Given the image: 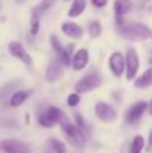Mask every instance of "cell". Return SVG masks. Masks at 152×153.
<instances>
[{"label": "cell", "instance_id": "obj_1", "mask_svg": "<svg viewBox=\"0 0 152 153\" xmlns=\"http://www.w3.org/2000/svg\"><path fill=\"white\" fill-rule=\"evenodd\" d=\"M119 34L131 42H143L152 37V30L142 22H122L118 24Z\"/></svg>", "mask_w": 152, "mask_h": 153}, {"label": "cell", "instance_id": "obj_2", "mask_svg": "<svg viewBox=\"0 0 152 153\" xmlns=\"http://www.w3.org/2000/svg\"><path fill=\"white\" fill-rule=\"evenodd\" d=\"M61 128H63V132L66 134L67 140L70 141L72 146L78 147V149H82L85 146V134H84V129H81L78 125L72 123L69 119H64L61 123Z\"/></svg>", "mask_w": 152, "mask_h": 153}, {"label": "cell", "instance_id": "obj_3", "mask_svg": "<svg viewBox=\"0 0 152 153\" xmlns=\"http://www.w3.org/2000/svg\"><path fill=\"white\" fill-rule=\"evenodd\" d=\"M101 85V76L97 71H91V73H87L85 76H82L73 86L75 92L78 94H87V92H91L94 89H97Z\"/></svg>", "mask_w": 152, "mask_h": 153}, {"label": "cell", "instance_id": "obj_4", "mask_svg": "<svg viewBox=\"0 0 152 153\" xmlns=\"http://www.w3.org/2000/svg\"><path fill=\"white\" fill-rule=\"evenodd\" d=\"M139 68H140L139 53L133 46H128L127 52H125V77H127V80H134Z\"/></svg>", "mask_w": 152, "mask_h": 153}, {"label": "cell", "instance_id": "obj_5", "mask_svg": "<svg viewBox=\"0 0 152 153\" xmlns=\"http://www.w3.org/2000/svg\"><path fill=\"white\" fill-rule=\"evenodd\" d=\"M94 113H96L97 119H100L101 122H113L116 119V116H118L116 114V110L110 104H107V102H104V101L96 102Z\"/></svg>", "mask_w": 152, "mask_h": 153}, {"label": "cell", "instance_id": "obj_6", "mask_svg": "<svg viewBox=\"0 0 152 153\" xmlns=\"http://www.w3.org/2000/svg\"><path fill=\"white\" fill-rule=\"evenodd\" d=\"M109 68L115 77H121L125 73V56L121 52H112L109 56Z\"/></svg>", "mask_w": 152, "mask_h": 153}, {"label": "cell", "instance_id": "obj_7", "mask_svg": "<svg viewBox=\"0 0 152 153\" xmlns=\"http://www.w3.org/2000/svg\"><path fill=\"white\" fill-rule=\"evenodd\" d=\"M148 104L146 101H137L134 102L133 105H130V108L125 111V120L128 123H136L142 119L143 113L148 110Z\"/></svg>", "mask_w": 152, "mask_h": 153}, {"label": "cell", "instance_id": "obj_8", "mask_svg": "<svg viewBox=\"0 0 152 153\" xmlns=\"http://www.w3.org/2000/svg\"><path fill=\"white\" fill-rule=\"evenodd\" d=\"M0 149L6 153H30V147L25 143L19 140H13V138L3 140L0 143Z\"/></svg>", "mask_w": 152, "mask_h": 153}, {"label": "cell", "instance_id": "obj_9", "mask_svg": "<svg viewBox=\"0 0 152 153\" xmlns=\"http://www.w3.org/2000/svg\"><path fill=\"white\" fill-rule=\"evenodd\" d=\"M7 49L10 52V55L12 56H15L16 59H19L21 62H24V64H27V65H30L31 62H33V58L30 56V53L24 49V46L19 43V42H10L9 45H7Z\"/></svg>", "mask_w": 152, "mask_h": 153}, {"label": "cell", "instance_id": "obj_10", "mask_svg": "<svg viewBox=\"0 0 152 153\" xmlns=\"http://www.w3.org/2000/svg\"><path fill=\"white\" fill-rule=\"evenodd\" d=\"M88 61H90V52H88V49H85V48L78 49L73 53V58H72V68L75 71H81V70H84L88 65Z\"/></svg>", "mask_w": 152, "mask_h": 153}, {"label": "cell", "instance_id": "obj_11", "mask_svg": "<svg viewBox=\"0 0 152 153\" xmlns=\"http://www.w3.org/2000/svg\"><path fill=\"white\" fill-rule=\"evenodd\" d=\"M63 62L60 59H52L46 68V73H45V79L49 82V83H54L57 82L61 76H63Z\"/></svg>", "mask_w": 152, "mask_h": 153}, {"label": "cell", "instance_id": "obj_12", "mask_svg": "<svg viewBox=\"0 0 152 153\" xmlns=\"http://www.w3.org/2000/svg\"><path fill=\"white\" fill-rule=\"evenodd\" d=\"M61 31H63L67 37H70V39H81V37L84 36V28H82L79 24L73 22V21L63 22Z\"/></svg>", "mask_w": 152, "mask_h": 153}, {"label": "cell", "instance_id": "obj_13", "mask_svg": "<svg viewBox=\"0 0 152 153\" xmlns=\"http://www.w3.org/2000/svg\"><path fill=\"white\" fill-rule=\"evenodd\" d=\"M133 9V1L131 0H115L113 1V10L116 18H122Z\"/></svg>", "mask_w": 152, "mask_h": 153}, {"label": "cell", "instance_id": "obj_14", "mask_svg": "<svg viewBox=\"0 0 152 153\" xmlns=\"http://www.w3.org/2000/svg\"><path fill=\"white\" fill-rule=\"evenodd\" d=\"M31 89H19V91H15L13 94H12V97H10V105L12 107H19V105H22L24 102L27 101V98L31 95Z\"/></svg>", "mask_w": 152, "mask_h": 153}, {"label": "cell", "instance_id": "obj_15", "mask_svg": "<svg viewBox=\"0 0 152 153\" xmlns=\"http://www.w3.org/2000/svg\"><path fill=\"white\" fill-rule=\"evenodd\" d=\"M134 86L139 88V89H146V88L152 86V67H149L146 71H143L142 76L136 77Z\"/></svg>", "mask_w": 152, "mask_h": 153}, {"label": "cell", "instance_id": "obj_16", "mask_svg": "<svg viewBox=\"0 0 152 153\" xmlns=\"http://www.w3.org/2000/svg\"><path fill=\"white\" fill-rule=\"evenodd\" d=\"M85 9H87V0H73L67 15L70 18H78L85 12Z\"/></svg>", "mask_w": 152, "mask_h": 153}, {"label": "cell", "instance_id": "obj_17", "mask_svg": "<svg viewBox=\"0 0 152 153\" xmlns=\"http://www.w3.org/2000/svg\"><path fill=\"white\" fill-rule=\"evenodd\" d=\"M145 144H146V140L143 138V135H140V134L134 135L131 140L128 153H142V150L145 149Z\"/></svg>", "mask_w": 152, "mask_h": 153}, {"label": "cell", "instance_id": "obj_18", "mask_svg": "<svg viewBox=\"0 0 152 153\" xmlns=\"http://www.w3.org/2000/svg\"><path fill=\"white\" fill-rule=\"evenodd\" d=\"M39 28H40V13L37 10H33L30 18V34L36 36L39 33Z\"/></svg>", "mask_w": 152, "mask_h": 153}, {"label": "cell", "instance_id": "obj_19", "mask_svg": "<svg viewBox=\"0 0 152 153\" xmlns=\"http://www.w3.org/2000/svg\"><path fill=\"white\" fill-rule=\"evenodd\" d=\"M39 123L42 125V126H45V128H52L54 125H57V120L52 117V114H51L49 111H48V108L43 111V113H40L39 114Z\"/></svg>", "mask_w": 152, "mask_h": 153}, {"label": "cell", "instance_id": "obj_20", "mask_svg": "<svg viewBox=\"0 0 152 153\" xmlns=\"http://www.w3.org/2000/svg\"><path fill=\"white\" fill-rule=\"evenodd\" d=\"M49 43H51V46H52V49H54L55 53H57L58 59H61V58H63V55H64V52H66V48L61 45L60 39H58L55 34H52V36L49 37Z\"/></svg>", "mask_w": 152, "mask_h": 153}, {"label": "cell", "instance_id": "obj_21", "mask_svg": "<svg viewBox=\"0 0 152 153\" xmlns=\"http://www.w3.org/2000/svg\"><path fill=\"white\" fill-rule=\"evenodd\" d=\"M49 146L52 149L54 153H67V149H66V144L57 138H51L49 140Z\"/></svg>", "mask_w": 152, "mask_h": 153}, {"label": "cell", "instance_id": "obj_22", "mask_svg": "<svg viewBox=\"0 0 152 153\" xmlns=\"http://www.w3.org/2000/svg\"><path fill=\"white\" fill-rule=\"evenodd\" d=\"M88 33L90 36L94 39V37H99L101 34V24L99 21H91L90 25H88Z\"/></svg>", "mask_w": 152, "mask_h": 153}, {"label": "cell", "instance_id": "obj_23", "mask_svg": "<svg viewBox=\"0 0 152 153\" xmlns=\"http://www.w3.org/2000/svg\"><path fill=\"white\" fill-rule=\"evenodd\" d=\"M55 1H57V0H42V1L39 3V6H37L34 10H37L39 13H42V12H46V10H49L51 7L55 4Z\"/></svg>", "mask_w": 152, "mask_h": 153}, {"label": "cell", "instance_id": "obj_24", "mask_svg": "<svg viewBox=\"0 0 152 153\" xmlns=\"http://www.w3.org/2000/svg\"><path fill=\"white\" fill-rule=\"evenodd\" d=\"M79 102H81V94H78V92H73L67 97V105L69 107H76Z\"/></svg>", "mask_w": 152, "mask_h": 153}, {"label": "cell", "instance_id": "obj_25", "mask_svg": "<svg viewBox=\"0 0 152 153\" xmlns=\"http://www.w3.org/2000/svg\"><path fill=\"white\" fill-rule=\"evenodd\" d=\"M75 120H76V125H78L81 129H87V123H85V120L82 119V116H81L79 113H75Z\"/></svg>", "mask_w": 152, "mask_h": 153}, {"label": "cell", "instance_id": "obj_26", "mask_svg": "<svg viewBox=\"0 0 152 153\" xmlns=\"http://www.w3.org/2000/svg\"><path fill=\"white\" fill-rule=\"evenodd\" d=\"M91 4L94 7H97V9H101V7H104L107 4V0H91Z\"/></svg>", "mask_w": 152, "mask_h": 153}, {"label": "cell", "instance_id": "obj_27", "mask_svg": "<svg viewBox=\"0 0 152 153\" xmlns=\"http://www.w3.org/2000/svg\"><path fill=\"white\" fill-rule=\"evenodd\" d=\"M146 150L149 153H152V129L149 132V137H148V144H146Z\"/></svg>", "mask_w": 152, "mask_h": 153}, {"label": "cell", "instance_id": "obj_28", "mask_svg": "<svg viewBox=\"0 0 152 153\" xmlns=\"http://www.w3.org/2000/svg\"><path fill=\"white\" fill-rule=\"evenodd\" d=\"M148 111H149V113L152 114V100H151V102L148 104Z\"/></svg>", "mask_w": 152, "mask_h": 153}, {"label": "cell", "instance_id": "obj_29", "mask_svg": "<svg viewBox=\"0 0 152 153\" xmlns=\"http://www.w3.org/2000/svg\"><path fill=\"white\" fill-rule=\"evenodd\" d=\"M22 1H24V0H16V3H22Z\"/></svg>", "mask_w": 152, "mask_h": 153}, {"label": "cell", "instance_id": "obj_30", "mask_svg": "<svg viewBox=\"0 0 152 153\" xmlns=\"http://www.w3.org/2000/svg\"><path fill=\"white\" fill-rule=\"evenodd\" d=\"M64 1H69V0H64Z\"/></svg>", "mask_w": 152, "mask_h": 153}]
</instances>
